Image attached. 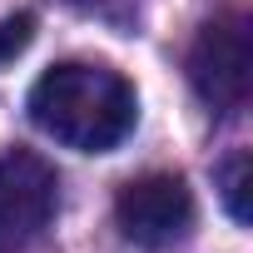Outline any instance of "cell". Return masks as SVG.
Returning a JSON list of instances; mask_svg holds the SVG:
<instances>
[{
  "label": "cell",
  "instance_id": "8992f818",
  "mask_svg": "<svg viewBox=\"0 0 253 253\" xmlns=\"http://www.w3.org/2000/svg\"><path fill=\"white\" fill-rule=\"evenodd\" d=\"M30 40H35V15H30V10L5 15V20H0V65L20 60V55L30 50Z\"/></svg>",
  "mask_w": 253,
  "mask_h": 253
},
{
  "label": "cell",
  "instance_id": "5b68a950",
  "mask_svg": "<svg viewBox=\"0 0 253 253\" xmlns=\"http://www.w3.org/2000/svg\"><path fill=\"white\" fill-rule=\"evenodd\" d=\"M218 184H223V209H228V218H233V223H253V204H248V194H253V159H248V149H238V154L223 159Z\"/></svg>",
  "mask_w": 253,
  "mask_h": 253
},
{
  "label": "cell",
  "instance_id": "3957f363",
  "mask_svg": "<svg viewBox=\"0 0 253 253\" xmlns=\"http://www.w3.org/2000/svg\"><path fill=\"white\" fill-rule=\"evenodd\" d=\"M114 223L144 253H164L194 228V189L184 174H139L114 194Z\"/></svg>",
  "mask_w": 253,
  "mask_h": 253
},
{
  "label": "cell",
  "instance_id": "6da1fadb",
  "mask_svg": "<svg viewBox=\"0 0 253 253\" xmlns=\"http://www.w3.org/2000/svg\"><path fill=\"white\" fill-rule=\"evenodd\" d=\"M35 129L80 154H109L129 139L139 119V94L114 65L99 60H60L50 65L25 99Z\"/></svg>",
  "mask_w": 253,
  "mask_h": 253
},
{
  "label": "cell",
  "instance_id": "52a82bcc",
  "mask_svg": "<svg viewBox=\"0 0 253 253\" xmlns=\"http://www.w3.org/2000/svg\"><path fill=\"white\" fill-rule=\"evenodd\" d=\"M70 5H99V0H70Z\"/></svg>",
  "mask_w": 253,
  "mask_h": 253
},
{
  "label": "cell",
  "instance_id": "7a4b0ae2",
  "mask_svg": "<svg viewBox=\"0 0 253 253\" xmlns=\"http://www.w3.org/2000/svg\"><path fill=\"white\" fill-rule=\"evenodd\" d=\"M189 84L213 114H238L253 94V15L243 5L199 25L189 50Z\"/></svg>",
  "mask_w": 253,
  "mask_h": 253
},
{
  "label": "cell",
  "instance_id": "277c9868",
  "mask_svg": "<svg viewBox=\"0 0 253 253\" xmlns=\"http://www.w3.org/2000/svg\"><path fill=\"white\" fill-rule=\"evenodd\" d=\"M60 209V179L35 149L0 154V253L35 243Z\"/></svg>",
  "mask_w": 253,
  "mask_h": 253
}]
</instances>
